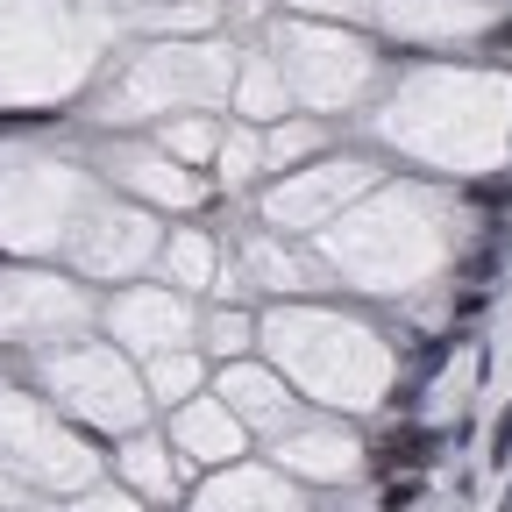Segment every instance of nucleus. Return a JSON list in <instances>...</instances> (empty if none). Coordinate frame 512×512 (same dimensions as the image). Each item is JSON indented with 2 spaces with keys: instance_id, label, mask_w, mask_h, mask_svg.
I'll use <instances>...</instances> for the list:
<instances>
[{
  "instance_id": "f257e3e1",
  "label": "nucleus",
  "mask_w": 512,
  "mask_h": 512,
  "mask_svg": "<svg viewBox=\"0 0 512 512\" xmlns=\"http://www.w3.org/2000/svg\"><path fill=\"white\" fill-rule=\"evenodd\" d=\"M434 456H441V434H427V427L399 420L392 434H384V441L370 448V470H377V477H392V470H427Z\"/></svg>"
},
{
  "instance_id": "f03ea898",
  "label": "nucleus",
  "mask_w": 512,
  "mask_h": 512,
  "mask_svg": "<svg viewBox=\"0 0 512 512\" xmlns=\"http://www.w3.org/2000/svg\"><path fill=\"white\" fill-rule=\"evenodd\" d=\"M420 491H427V470H392V477L377 484L384 512H413V505H420Z\"/></svg>"
},
{
  "instance_id": "7ed1b4c3",
  "label": "nucleus",
  "mask_w": 512,
  "mask_h": 512,
  "mask_svg": "<svg viewBox=\"0 0 512 512\" xmlns=\"http://www.w3.org/2000/svg\"><path fill=\"white\" fill-rule=\"evenodd\" d=\"M470 207H491V214H505L512 207V171H498V178H477L470 192H463Z\"/></svg>"
},
{
  "instance_id": "20e7f679",
  "label": "nucleus",
  "mask_w": 512,
  "mask_h": 512,
  "mask_svg": "<svg viewBox=\"0 0 512 512\" xmlns=\"http://www.w3.org/2000/svg\"><path fill=\"white\" fill-rule=\"evenodd\" d=\"M491 463H498V470L512 463V406H505V413L491 420Z\"/></svg>"
},
{
  "instance_id": "39448f33",
  "label": "nucleus",
  "mask_w": 512,
  "mask_h": 512,
  "mask_svg": "<svg viewBox=\"0 0 512 512\" xmlns=\"http://www.w3.org/2000/svg\"><path fill=\"white\" fill-rule=\"evenodd\" d=\"M463 278H470V285H477V278L491 285V278H498V249H477V256H470V264H463Z\"/></svg>"
},
{
  "instance_id": "423d86ee",
  "label": "nucleus",
  "mask_w": 512,
  "mask_h": 512,
  "mask_svg": "<svg viewBox=\"0 0 512 512\" xmlns=\"http://www.w3.org/2000/svg\"><path fill=\"white\" fill-rule=\"evenodd\" d=\"M477 313H484V299H477V285H463L456 292V320H477Z\"/></svg>"
},
{
  "instance_id": "0eeeda50",
  "label": "nucleus",
  "mask_w": 512,
  "mask_h": 512,
  "mask_svg": "<svg viewBox=\"0 0 512 512\" xmlns=\"http://www.w3.org/2000/svg\"><path fill=\"white\" fill-rule=\"evenodd\" d=\"M491 43H498V50H512V22H505V29H491Z\"/></svg>"
},
{
  "instance_id": "6e6552de",
  "label": "nucleus",
  "mask_w": 512,
  "mask_h": 512,
  "mask_svg": "<svg viewBox=\"0 0 512 512\" xmlns=\"http://www.w3.org/2000/svg\"><path fill=\"white\" fill-rule=\"evenodd\" d=\"M505 512H512V484H505Z\"/></svg>"
}]
</instances>
